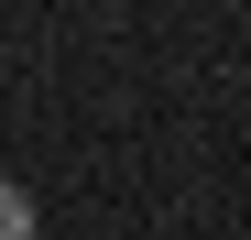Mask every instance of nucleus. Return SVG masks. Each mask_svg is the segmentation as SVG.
I'll list each match as a JSON object with an SVG mask.
<instances>
[{
  "label": "nucleus",
  "instance_id": "1",
  "mask_svg": "<svg viewBox=\"0 0 251 240\" xmlns=\"http://www.w3.org/2000/svg\"><path fill=\"white\" fill-rule=\"evenodd\" d=\"M44 229V208H33V186L22 175H0V240H33Z\"/></svg>",
  "mask_w": 251,
  "mask_h": 240
}]
</instances>
